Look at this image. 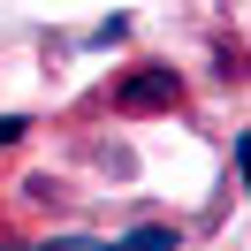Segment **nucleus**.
I'll list each match as a JSON object with an SVG mask.
<instances>
[{
    "label": "nucleus",
    "instance_id": "nucleus-4",
    "mask_svg": "<svg viewBox=\"0 0 251 251\" xmlns=\"http://www.w3.org/2000/svg\"><path fill=\"white\" fill-rule=\"evenodd\" d=\"M23 129H31L23 114H0V152H8V145H23Z\"/></svg>",
    "mask_w": 251,
    "mask_h": 251
},
{
    "label": "nucleus",
    "instance_id": "nucleus-2",
    "mask_svg": "<svg viewBox=\"0 0 251 251\" xmlns=\"http://www.w3.org/2000/svg\"><path fill=\"white\" fill-rule=\"evenodd\" d=\"M114 251H183V228H168V221H145V228H129Z\"/></svg>",
    "mask_w": 251,
    "mask_h": 251
},
{
    "label": "nucleus",
    "instance_id": "nucleus-5",
    "mask_svg": "<svg viewBox=\"0 0 251 251\" xmlns=\"http://www.w3.org/2000/svg\"><path fill=\"white\" fill-rule=\"evenodd\" d=\"M0 251H23V244H16V236H0Z\"/></svg>",
    "mask_w": 251,
    "mask_h": 251
},
{
    "label": "nucleus",
    "instance_id": "nucleus-1",
    "mask_svg": "<svg viewBox=\"0 0 251 251\" xmlns=\"http://www.w3.org/2000/svg\"><path fill=\"white\" fill-rule=\"evenodd\" d=\"M107 107L114 114H175L183 107V69L175 61H137L129 76H114Z\"/></svg>",
    "mask_w": 251,
    "mask_h": 251
},
{
    "label": "nucleus",
    "instance_id": "nucleus-3",
    "mask_svg": "<svg viewBox=\"0 0 251 251\" xmlns=\"http://www.w3.org/2000/svg\"><path fill=\"white\" fill-rule=\"evenodd\" d=\"M38 251H114V244H99V236H46Z\"/></svg>",
    "mask_w": 251,
    "mask_h": 251
}]
</instances>
